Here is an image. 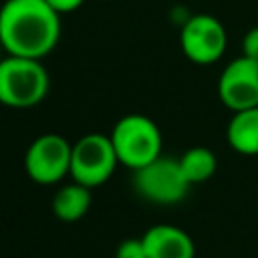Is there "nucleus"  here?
Listing matches in <instances>:
<instances>
[{
  "instance_id": "nucleus-1",
  "label": "nucleus",
  "mask_w": 258,
  "mask_h": 258,
  "mask_svg": "<svg viewBox=\"0 0 258 258\" xmlns=\"http://www.w3.org/2000/svg\"><path fill=\"white\" fill-rule=\"evenodd\" d=\"M60 38V14L46 0H4L0 46L6 54L42 60Z\"/></svg>"
},
{
  "instance_id": "nucleus-2",
  "label": "nucleus",
  "mask_w": 258,
  "mask_h": 258,
  "mask_svg": "<svg viewBox=\"0 0 258 258\" xmlns=\"http://www.w3.org/2000/svg\"><path fill=\"white\" fill-rule=\"evenodd\" d=\"M50 77L36 58L6 54L0 60V105L12 109H28L44 101Z\"/></svg>"
},
{
  "instance_id": "nucleus-3",
  "label": "nucleus",
  "mask_w": 258,
  "mask_h": 258,
  "mask_svg": "<svg viewBox=\"0 0 258 258\" xmlns=\"http://www.w3.org/2000/svg\"><path fill=\"white\" fill-rule=\"evenodd\" d=\"M111 141L119 159V165L129 169H141L143 165L151 163L161 155L163 137L153 119L141 113H127L123 115L113 131Z\"/></svg>"
},
{
  "instance_id": "nucleus-4",
  "label": "nucleus",
  "mask_w": 258,
  "mask_h": 258,
  "mask_svg": "<svg viewBox=\"0 0 258 258\" xmlns=\"http://www.w3.org/2000/svg\"><path fill=\"white\" fill-rule=\"evenodd\" d=\"M117 165L119 159L109 135L87 133L73 143V155H71L73 181L87 185L91 189L99 187L113 175Z\"/></svg>"
},
{
  "instance_id": "nucleus-5",
  "label": "nucleus",
  "mask_w": 258,
  "mask_h": 258,
  "mask_svg": "<svg viewBox=\"0 0 258 258\" xmlns=\"http://www.w3.org/2000/svg\"><path fill=\"white\" fill-rule=\"evenodd\" d=\"M133 187L151 204L171 206L187 196L191 183L185 179L179 159L159 155L151 163L133 171Z\"/></svg>"
},
{
  "instance_id": "nucleus-6",
  "label": "nucleus",
  "mask_w": 258,
  "mask_h": 258,
  "mask_svg": "<svg viewBox=\"0 0 258 258\" xmlns=\"http://www.w3.org/2000/svg\"><path fill=\"white\" fill-rule=\"evenodd\" d=\"M71 155L73 143H69L62 135H38L24 153V171L40 185L58 183L64 175H71Z\"/></svg>"
},
{
  "instance_id": "nucleus-7",
  "label": "nucleus",
  "mask_w": 258,
  "mask_h": 258,
  "mask_svg": "<svg viewBox=\"0 0 258 258\" xmlns=\"http://www.w3.org/2000/svg\"><path fill=\"white\" fill-rule=\"evenodd\" d=\"M179 46L185 58L194 64H214L226 52L228 32L216 16L206 12L194 14L179 30Z\"/></svg>"
},
{
  "instance_id": "nucleus-8",
  "label": "nucleus",
  "mask_w": 258,
  "mask_h": 258,
  "mask_svg": "<svg viewBox=\"0 0 258 258\" xmlns=\"http://www.w3.org/2000/svg\"><path fill=\"white\" fill-rule=\"evenodd\" d=\"M218 97L232 113L258 107V62L244 54L230 60L220 73Z\"/></svg>"
},
{
  "instance_id": "nucleus-9",
  "label": "nucleus",
  "mask_w": 258,
  "mask_h": 258,
  "mask_svg": "<svg viewBox=\"0 0 258 258\" xmlns=\"http://www.w3.org/2000/svg\"><path fill=\"white\" fill-rule=\"evenodd\" d=\"M147 258H194L196 244L191 236L171 224H155L141 236Z\"/></svg>"
},
{
  "instance_id": "nucleus-10",
  "label": "nucleus",
  "mask_w": 258,
  "mask_h": 258,
  "mask_svg": "<svg viewBox=\"0 0 258 258\" xmlns=\"http://www.w3.org/2000/svg\"><path fill=\"white\" fill-rule=\"evenodd\" d=\"M226 141L240 155H258V107L232 113L226 127Z\"/></svg>"
},
{
  "instance_id": "nucleus-11",
  "label": "nucleus",
  "mask_w": 258,
  "mask_h": 258,
  "mask_svg": "<svg viewBox=\"0 0 258 258\" xmlns=\"http://www.w3.org/2000/svg\"><path fill=\"white\" fill-rule=\"evenodd\" d=\"M91 208V187L77 181L58 187L52 198V212L60 222H77Z\"/></svg>"
},
{
  "instance_id": "nucleus-12",
  "label": "nucleus",
  "mask_w": 258,
  "mask_h": 258,
  "mask_svg": "<svg viewBox=\"0 0 258 258\" xmlns=\"http://www.w3.org/2000/svg\"><path fill=\"white\" fill-rule=\"evenodd\" d=\"M177 159H179V167H181L185 179L191 185L208 181L216 173V169H218V157H216V153L210 147H204V145L189 147Z\"/></svg>"
},
{
  "instance_id": "nucleus-13",
  "label": "nucleus",
  "mask_w": 258,
  "mask_h": 258,
  "mask_svg": "<svg viewBox=\"0 0 258 258\" xmlns=\"http://www.w3.org/2000/svg\"><path fill=\"white\" fill-rule=\"evenodd\" d=\"M115 258H147L145 246L141 238H127L123 240L117 250H115Z\"/></svg>"
},
{
  "instance_id": "nucleus-14",
  "label": "nucleus",
  "mask_w": 258,
  "mask_h": 258,
  "mask_svg": "<svg viewBox=\"0 0 258 258\" xmlns=\"http://www.w3.org/2000/svg\"><path fill=\"white\" fill-rule=\"evenodd\" d=\"M242 54L258 62V26H252L242 36Z\"/></svg>"
},
{
  "instance_id": "nucleus-15",
  "label": "nucleus",
  "mask_w": 258,
  "mask_h": 258,
  "mask_svg": "<svg viewBox=\"0 0 258 258\" xmlns=\"http://www.w3.org/2000/svg\"><path fill=\"white\" fill-rule=\"evenodd\" d=\"M58 14H67V12H75L77 8H81L85 4V0H46Z\"/></svg>"
},
{
  "instance_id": "nucleus-16",
  "label": "nucleus",
  "mask_w": 258,
  "mask_h": 258,
  "mask_svg": "<svg viewBox=\"0 0 258 258\" xmlns=\"http://www.w3.org/2000/svg\"><path fill=\"white\" fill-rule=\"evenodd\" d=\"M0 60H2V56H0Z\"/></svg>"
}]
</instances>
